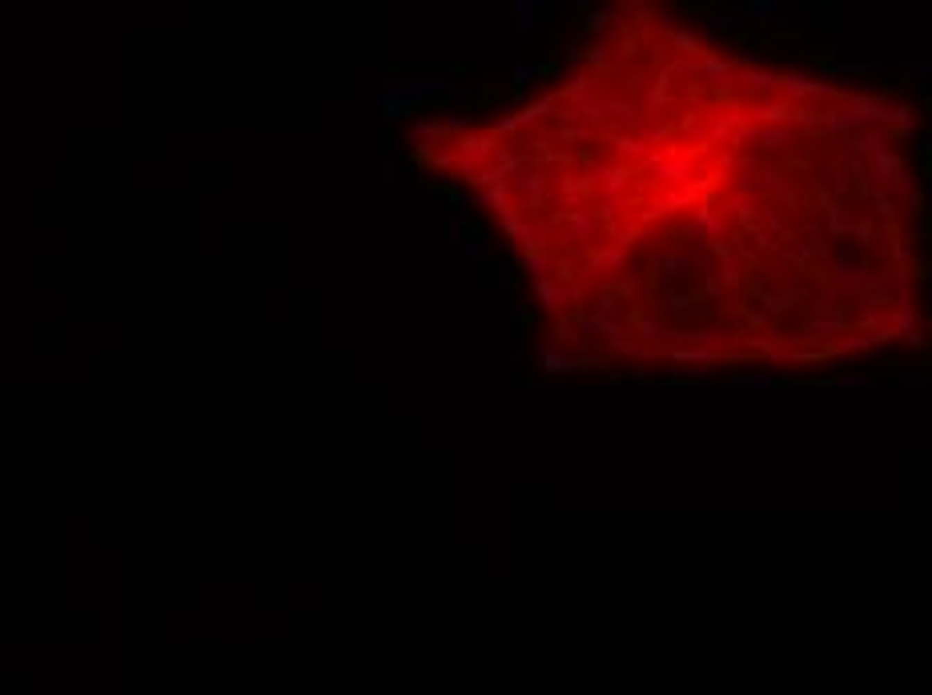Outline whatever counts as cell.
I'll use <instances>...</instances> for the list:
<instances>
[{
	"instance_id": "obj_1",
	"label": "cell",
	"mask_w": 932,
	"mask_h": 695,
	"mask_svg": "<svg viewBox=\"0 0 932 695\" xmlns=\"http://www.w3.org/2000/svg\"><path fill=\"white\" fill-rule=\"evenodd\" d=\"M543 366L551 370V374H559V370H571L575 362H567L563 354H559V350H555L551 342H546V346H543Z\"/></svg>"
},
{
	"instance_id": "obj_2",
	"label": "cell",
	"mask_w": 932,
	"mask_h": 695,
	"mask_svg": "<svg viewBox=\"0 0 932 695\" xmlns=\"http://www.w3.org/2000/svg\"><path fill=\"white\" fill-rule=\"evenodd\" d=\"M515 8H519V33H526V24H535L539 4H515Z\"/></svg>"
},
{
	"instance_id": "obj_3",
	"label": "cell",
	"mask_w": 932,
	"mask_h": 695,
	"mask_svg": "<svg viewBox=\"0 0 932 695\" xmlns=\"http://www.w3.org/2000/svg\"><path fill=\"white\" fill-rule=\"evenodd\" d=\"M768 12H776V4H768V0H759V4L752 0V4H748V17H756V20H763Z\"/></svg>"
},
{
	"instance_id": "obj_4",
	"label": "cell",
	"mask_w": 932,
	"mask_h": 695,
	"mask_svg": "<svg viewBox=\"0 0 932 695\" xmlns=\"http://www.w3.org/2000/svg\"><path fill=\"white\" fill-rule=\"evenodd\" d=\"M723 28H736L732 17H711V33H723Z\"/></svg>"
},
{
	"instance_id": "obj_5",
	"label": "cell",
	"mask_w": 932,
	"mask_h": 695,
	"mask_svg": "<svg viewBox=\"0 0 932 695\" xmlns=\"http://www.w3.org/2000/svg\"><path fill=\"white\" fill-rule=\"evenodd\" d=\"M526 77H535V69H530V65H515V80L526 85Z\"/></svg>"
}]
</instances>
